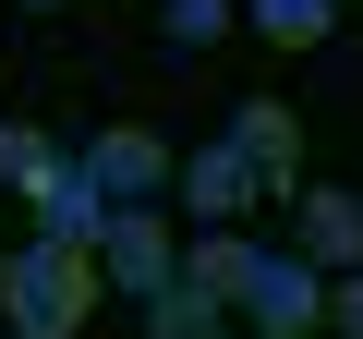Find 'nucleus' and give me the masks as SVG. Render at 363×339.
Masks as SVG:
<instances>
[{
    "mask_svg": "<svg viewBox=\"0 0 363 339\" xmlns=\"http://www.w3.org/2000/svg\"><path fill=\"white\" fill-rule=\"evenodd\" d=\"M97 255H61V243H25V255H0V327L13 339H73L97 315Z\"/></svg>",
    "mask_w": 363,
    "mask_h": 339,
    "instance_id": "f257e3e1",
    "label": "nucleus"
},
{
    "mask_svg": "<svg viewBox=\"0 0 363 339\" xmlns=\"http://www.w3.org/2000/svg\"><path fill=\"white\" fill-rule=\"evenodd\" d=\"M85 182H97L109 206H157V194L182 182V145H157L145 121H109V133H85Z\"/></svg>",
    "mask_w": 363,
    "mask_h": 339,
    "instance_id": "f03ea898",
    "label": "nucleus"
},
{
    "mask_svg": "<svg viewBox=\"0 0 363 339\" xmlns=\"http://www.w3.org/2000/svg\"><path fill=\"white\" fill-rule=\"evenodd\" d=\"M97 279H109V291H133V303H157V291L182 279V230H169L157 206H121V218H109V243H97Z\"/></svg>",
    "mask_w": 363,
    "mask_h": 339,
    "instance_id": "7ed1b4c3",
    "label": "nucleus"
},
{
    "mask_svg": "<svg viewBox=\"0 0 363 339\" xmlns=\"http://www.w3.org/2000/svg\"><path fill=\"white\" fill-rule=\"evenodd\" d=\"M242 327H267V339H303V327H327V267H315V255H255Z\"/></svg>",
    "mask_w": 363,
    "mask_h": 339,
    "instance_id": "20e7f679",
    "label": "nucleus"
},
{
    "mask_svg": "<svg viewBox=\"0 0 363 339\" xmlns=\"http://www.w3.org/2000/svg\"><path fill=\"white\" fill-rule=\"evenodd\" d=\"M182 218H194V230H242V206H255V157L218 133V145H182Z\"/></svg>",
    "mask_w": 363,
    "mask_h": 339,
    "instance_id": "39448f33",
    "label": "nucleus"
},
{
    "mask_svg": "<svg viewBox=\"0 0 363 339\" xmlns=\"http://www.w3.org/2000/svg\"><path fill=\"white\" fill-rule=\"evenodd\" d=\"M109 218H121V206H109V194L85 182V157H73L61 182L37 194V243H61V255H97V243H109Z\"/></svg>",
    "mask_w": 363,
    "mask_h": 339,
    "instance_id": "423d86ee",
    "label": "nucleus"
},
{
    "mask_svg": "<svg viewBox=\"0 0 363 339\" xmlns=\"http://www.w3.org/2000/svg\"><path fill=\"white\" fill-rule=\"evenodd\" d=\"M291 255H315V267H363V206L351 194H327V182H303V206H291Z\"/></svg>",
    "mask_w": 363,
    "mask_h": 339,
    "instance_id": "0eeeda50",
    "label": "nucleus"
},
{
    "mask_svg": "<svg viewBox=\"0 0 363 339\" xmlns=\"http://www.w3.org/2000/svg\"><path fill=\"white\" fill-rule=\"evenodd\" d=\"M230 145L255 157V182H291V170H303V121H291V97H242V109H230Z\"/></svg>",
    "mask_w": 363,
    "mask_h": 339,
    "instance_id": "6e6552de",
    "label": "nucleus"
},
{
    "mask_svg": "<svg viewBox=\"0 0 363 339\" xmlns=\"http://www.w3.org/2000/svg\"><path fill=\"white\" fill-rule=\"evenodd\" d=\"M255 255H267V243H242V230H194V243H182V279H194V291H218V303L242 315V291H255Z\"/></svg>",
    "mask_w": 363,
    "mask_h": 339,
    "instance_id": "1a4fd4ad",
    "label": "nucleus"
},
{
    "mask_svg": "<svg viewBox=\"0 0 363 339\" xmlns=\"http://www.w3.org/2000/svg\"><path fill=\"white\" fill-rule=\"evenodd\" d=\"M145 339H230V303L194 291V279H169V291L145 303Z\"/></svg>",
    "mask_w": 363,
    "mask_h": 339,
    "instance_id": "9d476101",
    "label": "nucleus"
},
{
    "mask_svg": "<svg viewBox=\"0 0 363 339\" xmlns=\"http://www.w3.org/2000/svg\"><path fill=\"white\" fill-rule=\"evenodd\" d=\"M61 170H73V157H61V145H49V133H37V121H0V182H13V194H25V206H37V194H49V182H61Z\"/></svg>",
    "mask_w": 363,
    "mask_h": 339,
    "instance_id": "9b49d317",
    "label": "nucleus"
},
{
    "mask_svg": "<svg viewBox=\"0 0 363 339\" xmlns=\"http://www.w3.org/2000/svg\"><path fill=\"white\" fill-rule=\"evenodd\" d=\"M242 13H255V37H267V49H315V37L339 25V0H242Z\"/></svg>",
    "mask_w": 363,
    "mask_h": 339,
    "instance_id": "f8f14e48",
    "label": "nucleus"
},
{
    "mask_svg": "<svg viewBox=\"0 0 363 339\" xmlns=\"http://www.w3.org/2000/svg\"><path fill=\"white\" fill-rule=\"evenodd\" d=\"M218 25H230V0H169V37H182V49H206Z\"/></svg>",
    "mask_w": 363,
    "mask_h": 339,
    "instance_id": "ddd939ff",
    "label": "nucleus"
},
{
    "mask_svg": "<svg viewBox=\"0 0 363 339\" xmlns=\"http://www.w3.org/2000/svg\"><path fill=\"white\" fill-rule=\"evenodd\" d=\"M327 327H339V339H363V267H351V279H327Z\"/></svg>",
    "mask_w": 363,
    "mask_h": 339,
    "instance_id": "4468645a",
    "label": "nucleus"
},
{
    "mask_svg": "<svg viewBox=\"0 0 363 339\" xmlns=\"http://www.w3.org/2000/svg\"><path fill=\"white\" fill-rule=\"evenodd\" d=\"M25 13H49V0H25Z\"/></svg>",
    "mask_w": 363,
    "mask_h": 339,
    "instance_id": "2eb2a0df",
    "label": "nucleus"
},
{
    "mask_svg": "<svg viewBox=\"0 0 363 339\" xmlns=\"http://www.w3.org/2000/svg\"><path fill=\"white\" fill-rule=\"evenodd\" d=\"M242 339H267V327H242Z\"/></svg>",
    "mask_w": 363,
    "mask_h": 339,
    "instance_id": "dca6fc26",
    "label": "nucleus"
},
{
    "mask_svg": "<svg viewBox=\"0 0 363 339\" xmlns=\"http://www.w3.org/2000/svg\"><path fill=\"white\" fill-rule=\"evenodd\" d=\"M0 339H13V327H0Z\"/></svg>",
    "mask_w": 363,
    "mask_h": 339,
    "instance_id": "f3484780",
    "label": "nucleus"
}]
</instances>
